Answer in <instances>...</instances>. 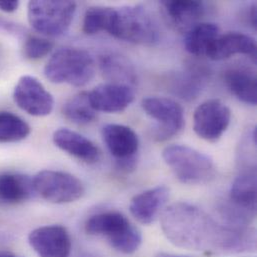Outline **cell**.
<instances>
[{"mask_svg": "<svg viewBox=\"0 0 257 257\" xmlns=\"http://www.w3.org/2000/svg\"><path fill=\"white\" fill-rule=\"evenodd\" d=\"M161 229L172 244L193 251L233 254L256 247L253 231L219 223L187 202L173 203L162 212Z\"/></svg>", "mask_w": 257, "mask_h": 257, "instance_id": "6da1fadb", "label": "cell"}, {"mask_svg": "<svg viewBox=\"0 0 257 257\" xmlns=\"http://www.w3.org/2000/svg\"><path fill=\"white\" fill-rule=\"evenodd\" d=\"M95 73L91 54L76 47H62L55 51L44 67L47 79L56 84L82 87L88 84Z\"/></svg>", "mask_w": 257, "mask_h": 257, "instance_id": "7a4b0ae2", "label": "cell"}, {"mask_svg": "<svg viewBox=\"0 0 257 257\" xmlns=\"http://www.w3.org/2000/svg\"><path fill=\"white\" fill-rule=\"evenodd\" d=\"M162 158L175 177L184 184H206L216 174V167L209 156L186 145L167 146Z\"/></svg>", "mask_w": 257, "mask_h": 257, "instance_id": "3957f363", "label": "cell"}, {"mask_svg": "<svg viewBox=\"0 0 257 257\" xmlns=\"http://www.w3.org/2000/svg\"><path fill=\"white\" fill-rule=\"evenodd\" d=\"M110 35L126 42L151 46L159 40L157 23L150 13L140 5L116 9Z\"/></svg>", "mask_w": 257, "mask_h": 257, "instance_id": "277c9868", "label": "cell"}, {"mask_svg": "<svg viewBox=\"0 0 257 257\" xmlns=\"http://www.w3.org/2000/svg\"><path fill=\"white\" fill-rule=\"evenodd\" d=\"M76 11L74 1L34 0L27 6L29 24L38 33L58 37L67 32Z\"/></svg>", "mask_w": 257, "mask_h": 257, "instance_id": "5b68a950", "label": "cell"}, {"mask_svg": "<svg viewBox=\"0 0 257 257\" xmlns=\"http://www.w3.org/2000/svg\"><path fill=\"white\" fill-rule=\"evenodd\" d=\"M33 189L43 199L55 204H65L80 199L83 183L74 175L57 170H42L32 179Z\"/></svg>", "mask_w": 257, "mask_h": 257, "instance_id": "8992f818", "label": "cell"}, {"mask_svg": "<svg viewBox=\"0 0 257 257\" xmlns=\"http://www.w3.org/2000/svg\"><path fill=\"white\" fill-rule=\"evenodd\" d=\"M145 113L156 121L152 130L155 141H166L177 135L184 126V111L181 105L173 99L166 97H147L141 102Z\"/></svg>", "mask_w": 257, "mask_h": 257, "instance_id": "52a82bcc", "label": "cell"}, {"mask_svg": "<svg viewBox=\"0 0 257 257\" xmlns=\"http://www.w3.org/2000/svg\"><path fill=\"white\" fill-rule=\"evenodd\" d=\"M231 120V111L218 99H209L201 103L194 111L193 129L202 139L216 142L227 130Z\"/></svg>", "mask_w": 257, "mask_h": 257, "instance_id": "ba28073f", "label": "cell"}, {"mask_svg": "<svg viewBox=\"0 0 257 257\" xmlns=\"http://www.w3.org/2000/svg\"><path fill=\"white\" fill-rule=\"evenodd\" d=\"M13 99L17 106L36 117L49 115L54 107L53 96L34 76H22L13 90Z\"/></svg>", "mask_w": 257, "mask_h": 257, "instance_id": "9c48e42d", "label": "cell"}, {"mask_svg": "<svg viewBox=\"0 0 257 257\" xmlns=\"http://www.w3.org/2000/svg\"><path fill=\"white\" fill-rule=\"evenodd\" d=\"M102 137L120 169L129 171L135 167L139 140L132 129L121 124H107L102 128Z\"/></svg>", "mask_w": 257, "mask_h": 257, "instance_id": "30bf717a", "label": "cell"}, {"mask_svg": "<svg viewBox=\"0 0 257 257\" xmlns=\"http://www.w3.org/2000/svg\"><path fill=\"white\" fill-rule=\"evenodd\" d=\"M31 248L39 257H69L72 242L67 229L61 225H45L28 235Z\"/></svg>", "mask_w": 257, "mask_h": 257, "instance_id": "8fae6325", "label": "cell"}, {"mask_svg": "<svg viewBox=\"0 0 257 257\" xmlns=\"http://www.w3.org/2000/svg\"><path fill=\"white\" fill-rule=\"evenodd\" d=\"M232 213L230 215L239 222L246 223L256 210V171L242 170L234 179L230 188Z\"/></svg>", "mask_w": 257, "mask_h": 257, "instance_id": "7c38bea8", "label": "cell"}, {"mask_svg": "<svg viewBox=\"0 0 257 257\" xmlns=\"http://www.w3.org/2000/svg\"><path fill=\"white\" fill-rule=\"evenodd\" d=\"M88 93L91 105L96 112H121L134 100V92L130 86L111 82L100 84Z\"/></svg>", "mask_w": 257, "mask_h": 257, "instance_id": "4fadbf2b", "label": "cell"}, {"mask_svg": "<svg viewBox=\"0 0 257 257\" xmlns=\"http://www.w3.org/2000/svg\"><path fill=\"white\" fill-rule=\"evenodd\" d=\"M169 188L159 185L135 195L129 204L131 215L141 224L153 223L169 199Z\"/></svg>", "mask_w": 257, "mask_h": 257, "instance_id": "5bb4252c", "label": "cell"}, {"mask_svg": "<svg viewBox=\"0 0 257 257\" xmlns=\"http://www.w3.org/2000/svg\"><path fill=\"white\" fill-rule=\"evenodd\" d=\"M256 51V42L251 36L241 32H227L216 38L206 57L219 61L236 54H245L255 60Z\"/></svg>", "mask_w": 257, "mask_h": 257, "instance_id": "9a60e30c", "label": "cell"}, {"mask_svg": "<svg viewBox=\"0 0 257 257\" xmlns=\"http://www.w3.org/2000/svg\"><path fill=\"white\" fill-rule=\"evenodd\" d=\"M53 143L62 151L76 159L92 164L99 160L98 147L85 136L68 128H59L53 133Z\"/></svg>", "mask_w": 257, "mask_h": 257, "instance_id": "2e32d148", "label": "cell"}, {"mask_svg": "<svg viewBox=\"0 0 257 257\" xmlns=\"http://www.w3.org/2000/svg\"><path fill=\"white\" fill-rule=\"evenodd\" d=\"M161 4L172 24L185 33L199 23L205 11L203 2L196 0H171L163 1Z\"/></svg>", "mask_w": 257, "mask_h": 257, "instance_id": "e0dca14e", "label": "cell"}, {"mask_svg": "<svg viewBox=\"0 0 257 257\" xmlns=\"http://www.w3.org/2000/svg\"><path fill=\"white\" fill-rule=\"evenodd\" d=\"M208 71L203 66L191 64L184 71L176 73L171 81L170 90L177 96L185 100L196 98L205 86Z\"/></svg>", "mask_w": 257, "mask_h": 257, "instance_id": "ac0fdd59", "label": "cell"}, {"mask_svg": "<svg viewBox=\"0 0 257 257\" xmlns=\"http://www.w3.org/2000/svg\"><path fill=\"white\" fill-rule=\"evenodd\" d=\"M131 225L123 214L108 211L91 216L85 223V230L90 235L104 236L110 240L127 230Z\"/></svg>", "mask_w": 257, "mask_h": 257, "instance_id": "d6986e66", "label": "cell"}, {"mask_svg": "<svg viewBox=\"0 0 257 257\" xmlns=\"http://www.w3.org/2000/svg\"><path fill=\"white\" fill-rule=\"evenodd\" d=\"M224 80L237 99L245 104L256 105L257 81L254 73L242 68H233L225 72Z\"/></svg>", "mask_w": 257, "mask_h": 257, "instance_id": "ffe728a7", "label": "cell"}, {"mask_svg": "<svg viewBox=\"0 0 257 257\" xmlns=\"http://www.w3.org/2000/svg\"><path fill=\"white\" fill-rule=\"evenodd\" d=\"M219 35V27L216 24L198 23L185 33L184 47L191 55L207 56L210 47Z\"/></svg>", "mask_w": 257, "mask_h": 257, "instance_id": "44dd1931", "label": "cell"}, {"mask_svg": "<svg viewBox=\"0 0 257 257\" xmlns=\"http://www.w3.org/2000/svg\"><path fill=\"white\" fill-rule=\"evenodd\" d=\"M33 189L32 179L14 173L0 175V200L7 204H17L28 199Z\"/></svg>", "mask_w": 257, "mask_h": 257, "instance_id": "7402d4cb", "label": "cell"}, {"mask_svg": "<svg viewBox=\"0 0 257 257\" xmlns=\"http://www.w3.org/2000/svg\"><path fill=\"white\" fill-rule=\"evenodd\" d=\"M100 68L111 83L130 86L137 80L136 72L128 59L119 54H106L100 59Z\"/></svg>", "mask_w": 257, "mask_h": 257, "instance_id": "603a6c76", "label": "cell"}, {"mask_svg": "<svg viewBox=\"0 0 257 257\" xmlns=\"http://www.w3.org/2000/svg\"><path fill=\"white\" fill-rule=\"evenodd\" d=\"M63 114L69 121L79 125L94 121L96 111L91 105L89 93L83 91L69 98L63 105Z\"/></svg>", "mask_w": 257, "mask_h": 257, "instance_id": "cb8c5ba5", "label": "cell"}, {"mask_svg": "<svg viewBox=\"0 0 257 257\" xmlns=\"http://www.w3.org/2000/svg\"><path fill=\"white\" fill-rule=\"evenodd\" d=\"M115 12V8L106 6L88 8L83 18V32L87 35H94L101 31H107L109 33L113 25Z\"/></svg>", "mask_w": 257, "mask_h": 257, "instance_id": "d4e9b609", "label": "cell"}, {"mask_svg": "<svg viewBox=\"0 0 257 257\" xmlns=\"http://www.w3.org/2000/svg\"><path fill=\"white\" fill-rule=\"evenodd\" d=\"M30 132V126L21 117L9 111H0V142H19L24 140Z\"/></svg>", "mask_w": 257, "mask_h": 257, "instance_id": "484cf974", "label": "cell"}, {"mask_svg": "<svg viewBox=\"0 0 257 257\" xmlns=\"http://www.w3.org/2000/svg\"><path fill=\"white\" fill-rule=\"evenodd\" d=\"M111 247L123 254H132L138 250L142 242L140 231L131 225L127 230L108 240Z\"/></svg>", "mask_w": 257, "mask_h": 257, "instance_id": "4316f807", "label": "cell"}, {"mask_svg": "<svg viewBox=\"0 0 257 257\" xmlns=\"http://www.w3.org/2000/svg\"><path fill=\"white\" fill-rule=\"evenodd\" d=\"M54 43L45 38L35 35L28 36L23 44V54L29 60H38L52 51Z\"/></svg>", "mask_w": 257, "mask_h": 257, "instance_id": "83f0119b", "label": "cell"}, {"mask_svg": "<svg viewBox=\"0 0 257 257\" xmlns=\"http://www.w3.org/2000/svg\"><path fill=\"white\" fill-rule=\"evenodd\" d=\"M0 30L11 33V34H21L22 33V28L19 25L15 24L11 21H8L6 19H3L1 17H0Z\"/></svg>", "mask_w": 257, "mask_h": 257, "instance_id": "f1b7e54d", "label": "cell"}, {"mask_svg": "<svg viewBox=\"0 0 257 257\" xmlns=\"http://www.w3.org/2000/svg\"><path fill=\"white\" fill-rule=\"evenodd\" d=\"M19 7V1L16 0H0V11L12 13Z\"/></svg>", "mask_w": 257, "mask_h": 257, "instance_id": "f546056e", "label": "cell"}, {"mask_svg": "<svg viewBox=\"0 0 257 257\" xmlns=\"http://www.w3.org/2000/svg\"><path fill=\"white\" fill-rule=\"evenodd\" d=\"M256 5L252 4L249 7V11H248V19H249V23L251 24V26L253 28H256L257 26V17H256Z\"/></svg>", "mask_w": 257, "mask_h": 257, "instance_id": "4dcf8cb0", "label": "cell"}, {"mask_svg": "<svg viewBox=\"0 0 257 257\" xmlns=\"http://www.w3.org/2000/svg\"><path fill=\"white\" fill-rule=\"evenodd\" d=\"M155 257H187L182 256V255H176V254H170V253H159L158 255Z\"/></svg>", "mask_w": 257, "mask_h": 257, "instance_id": "1f68e13d", "label": "cell"}, {"mask_svg": "<svg viewBox=\"0 0 257 257\" xmlns=\"http://www.w3.org/2000/svg\"><path fill=\"white\" fill-rule=\"evenodd\" d=\"M0 257H20L13 254V253H9V252H0Z\"/></svg>", "mask_w": 257, "mask_h": 257, "instance_id": "d6a6232c", "label": "cell"}]
</instances>
